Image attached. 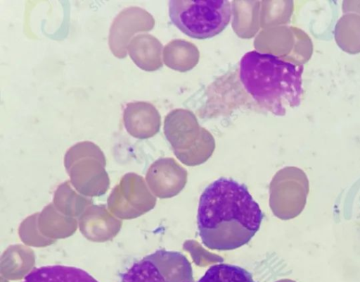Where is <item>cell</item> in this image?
I'll return each mask as SVG.
<instances>
[{
	"instance_id": "cell-7",
	"label": "cell",
	"mask_w": 360,
	"mask_h": 282,
	"mask_svg": "<svg viewBox=\"0 0 360 282\" xmlns=\"http://www.w3.org/2000/svg\"><path fill=\"white\" fill-rule=\"evenodd\" d=\"M22 282H98L82 269L63 265L44 266L30 271Z\"/></svg>"
},
{
	"instance_id": "cell-4",
	"label": "cell",
	"mask_w": 360,
	"mask_h": 282,
	"mask_svg": "<svg viewBox=\"0 0 360 282\" xmlns=\"http://www.w3.org/2000/svg\"><path fill=\"white\" fill-rule=\"evenodd\" d=\"M122 282H194L191 264L179 252L158 250L134 263Z\"/></svg>"
},
{
	"instance_id": "cell-8",
	"label": "cell",
	"mask_w": 360,
	"mask_h": 282,
	"mask_svg": "<svg viewBox=\"0 0 360 282\" xmlns=\"http://www.w3.org/2000/svg\"><path fill=\"white\" fill-rule=\"evenodd\" d=\"M160 44L153 36L139 35L129 42L127 50L130 58L140 68L151 71L161 64L160 61Z\"/></svg>"
},
{
	"instance_id": "cell-1",
	"label": "cell",
	"mask_w": 360,
	"mask_h": 282,
	"mask_svg": "<svg viewBox=\"0 0 360 282\" xmlns=\"http://www.w3.org/2000/svg\"><path fill=\"white\" fill-rule=\"evenodd\" d=\"M263 217L258 203L244 184L221 177L207 186L200 195L198 234L210 250H235L253 238Z\"/></svg>"
},
{
	"instance_id": "cell-2",
	"label": "cell",
	"mask_w": 360,
	"mask_h": 282,
	"mask_svg": "<svg viewBox=\"0 0 360 282\" xmlns=\"http://www.w3.org/2000/svg\"><path fill=\"white\" fill-rule=\"evenodd\" d=\"M303 66L255 50L243 55L240 80L246 92L262 108L282 116L300 105L303 95Z\"/></svg>"
},
{
	"instance_id": "cell-9",
	"label": "cell",
	"mask_w": 360,
	"mask_h": 282,
	"mask_svg": "<svg viewBox=\"0 0 360 282\" xmlns=\"http://www.w3.org/2000/svg\"><path fill=\"white\" fill-rule=\"evenodd\" d=\"M198 282H257L246 269L229 264L211 266Z\"/></svg>"
},
{
	"instance_id": "cell-5",
	"label": "cell",
	"mask_w": 360,
	"mask_h": 282,
	"mask_svg": "<svg viewBox=\"0 0 360 282\" xmlns=\"http://www.w3.org/2000/svg\"><path fill=\"white\" fill-rule=\"evenodd\" d=\"M153 19L145 10L131 6L120 11L110 28L108 44L113 55L119 59L127 56V47L132 36L141 31L150 30Z\"/></svg>"
},
{
	"instance_id": "cell-6",
	"label": "cell",
	"mask_w": 360,
	"mask_h": 282,
	"mask_svg": "<svg viewBox=\"0 0 360 282\" xmlns=\"http://www.w3.org/2000/svg\"><path fill=\"white\" fill-rule=\"evenodd\" d=\"M160 121L155 108L145 102L128 103L123 112L127 131L137 138H148L155 134L160 127Z\"/></svg>"
},
{
	"instance_id": "cell-3",
	"label": "cell",
	"mask_w": 360,
	"mask_h": 282,
	"mask_svg": "<svg viewBox=\"0 0 360 282\" xmlns=\"http://www.w3.org/2000/svg\"><path fill=\"white\" fill-rule=\"evenodd\" d=\"M232 14L227 0H171L169 16L186 35L198 39L213 37L229 25Z\"/></svg>"
}]
</instances>
